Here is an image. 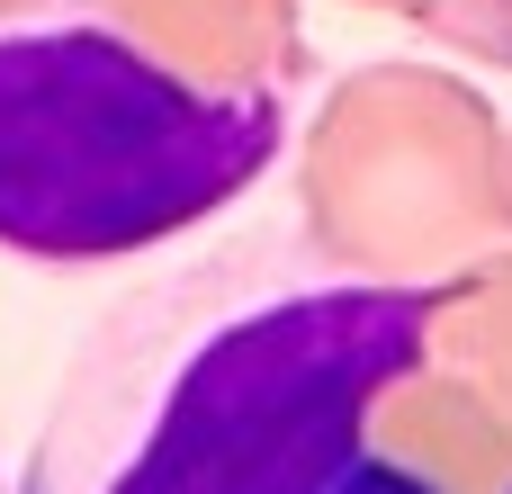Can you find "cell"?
<instances>
[{
  "mask_svg": "<svg viewBox=\"0 0 512 494\" xmlns=\"http://www.w3.org/2000/svg\"><path fill=\"white\" fill-rule=\"evenodd\" d=\"M288 144L270 90H198L117 27L0 36V252L126 261L225 198Z\"/></svg>",
  "mask_w": 512,
  "mask_h": 494,
  "instance_id": "1",
  "label": "cell"
},
{
  "mask_svg": "<svg viewBox=\"0 0 512 494\" xmlns=\"http://www.w3.org/2000/svg\"><path fill=\"white\" fill-rule=\"evenodd\" d=\"M423 288H288L207 324L126 441L45 459L36 494H315L360 459L369 405L423 360Z\"/></svg>",
  "mask_w": 512,
  "mask_h": 494,
  "instance_id": "2",
  "label": "cell"
},
{
  "mask_svg": "<svg viewBox=\"0 0 512 494\" xmlns=\"http://www.w3.org/2000/svg\"><path fill=\"white\" fill-rule=\"evenodd\" d=\"M315 494H441V486H432L423 468H405V459H369V450H360L342 477H324Z\"/></svg>",
  "mask_w": 512,
  "mask_h": 494,
  "instance_id": "3",
  "label": "cell"
}]
</instances>
